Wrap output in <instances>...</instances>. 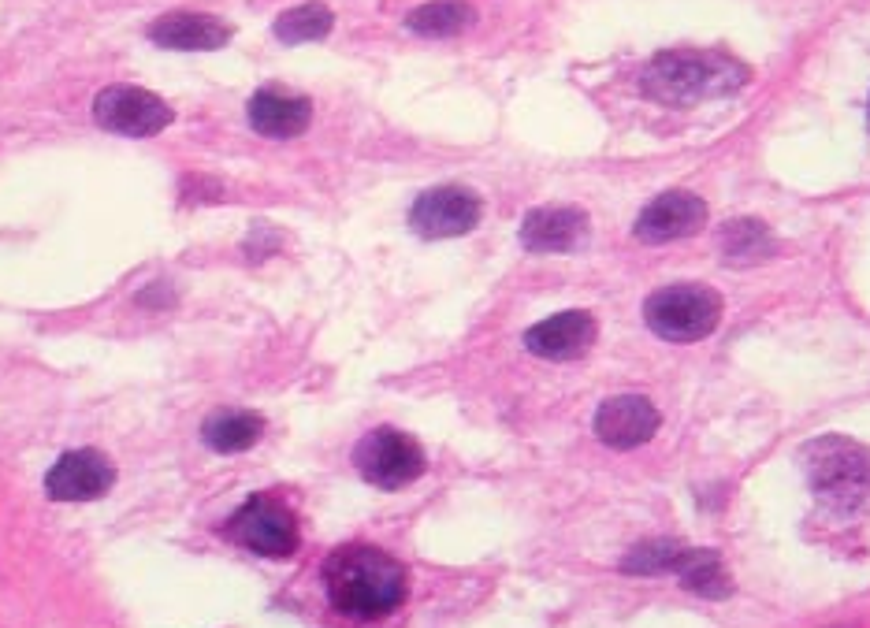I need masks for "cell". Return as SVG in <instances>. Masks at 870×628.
I'll return each instance as SVG.
<instances>
[{
	"label": "cell",
	"mask_w": 870,
	"mask_h": 628,
	"mask_svg": "<svg viewBox=\"0 0 870 628\" xmlns=\"http://www.w3.org/2000/svg\"><path fill=\"white\" fill-rule=\"evenodd\" d=\"M324 591L328 602L343 617L354 621H380L406 602L409 576L406 565L387 550L369 543H346L331 550L324 562Z\"/></svg>",
	"instance_id": "cell-1"
},
{
	"label": "cell",
	"mask_w": 870,
	"mask_h": 628,
	"mask_svg": "<svg viewBox=\"0 0 870 628\" xmlns=\"http://www.w3.org/2000/svg\"><path fill=\"white\" fill-rule=\"evenodd\" d=\"M744 82H748V67L711 49H673V53L655 56L644 71L647 97L677 108L737 93Z\"/></svg>",
	"instance_id": "cell-2"
},
{
	"label": "cell",
	"mask_w": 870,
	"mask_h": 628,
	"mask_svg": "<svg viewBox=\"0 0 870 628\" xmlns=\"http://www.w3.org/2000/svg\"><path fill=\"white\" fill-rule=\"evenodd\" d=\"M804 472L815 495L837 513H856L870 502V450L848 435H822L804 446Z\"/></svg>",
	"instance_id": "cell-3"
},
{
	"label": "cell",
	"mask_w": 870,
	"mask_h": 628,
	"mask_svg": "<svg viewBox=\"0 0 870 628\" xmlns=\"http://www.w3.org/2000/svg\"><path fill=\"white\" fill-rule=\"evenodd\" d=\"M644 320L659 339L699 342L718 328L722 298L703 283H677V287L655 290L644 301Z\"/></svg>",
	"instance_id": "cell-4"
},
{
	"label": "cell",
	"mask_w": 870,
	"mask_h": 628,
	"mask_svg": "<svg viewBox=\"0 0 870 628\" xmlns=\"http://www.w3.org/2000/svg\"><path fill=\"white\" fill-rule=\"evenodd\" d=\"M354 465L372 487L398 491V487H409L413 480H421L424 469H428V458H424L421 443L413 435L398 432V428H376L354 446Z\"/></svg>",
	"instance_id": "cell-5"
},
{
	"label": "cell",
	"mask_w": 870,
	"mask_h": 628,
	"mask_svg": "<svg viewBox=\"0 0 870 628\" xmlns=\"http://www.w3.org/2000/svg\"><path fill=\"white\" fill-rule=\"evenodd\" d=\"M227 536L242 543L261 558H290L302 536H298V517L290 506H283L272 495H253L242 510L231 517Z\"/></svg>",
	"instance_id": "cell-6"
},
{
	"label": "cell",
	"mask_w": 870,
	"mask_h": 628,
	"mask_svg": "<svg viewBox=\"0 0 870 628\" xmlns=\"http://www.w3.org/2000/svg\"><path fill=\"white\" fill-rule=\"evenodd\" d=\"M93 119L112 134L123 138H153L164 127H172L175 112L164 97L142 86H105L93 97Z\"/></svg>",
	"instance_id": "cell-7"
},
{
	"label": "cell",
	"mask_w": 870,
	"mask_h": 628,
	"mask_svg": "<svg viewBox=\"0 0 870 628\" xmlns=\"http://www.w3.org/2000/svg\"><path fill=\"white\" fill-rule=\"evenodd\" d=\"M480 212L484 205L469 186H432L413 201L409 227L421 238H458L480 223Z\"/></svg>",
	"instance_id": "cell-8"
},
{
	"label": "cell",
	"mask_w": 870,
	"mask_h": 628,
	"mask_svg": "<svg viewBox=\"0 0 870 628\" xmlns=\"http://www.w3.org/2000/svg\"><path fill=\"white\" fill-rule=\"evenodd\" d=\"M116 484V465L101 450H67L56 458V465L45 472V495L56 502H93L112 491Z\"/></svg>",
	"instance_id": "cell-9"
},
{
	"label": "cell",
	"mask_w": 870,
	"mask_h": 628,
	"mask_svg": "<svg viewBox=\"0 0 870 628\" xmlns=\"http://www.w3.org/2000/svg\"><path fill=\"white\" fill-rule=\"evenodd\" d=\"M707 223V205L703 197L688 194V190H670V194L655 197L640 220H636V238L647 246H662V242H677V238L696 235Z\"/></svg>",
	"instance_id": "cell-10"
},
{
	"label": "cell",
	"mask_w": 870,
	"mask_h": 628,
	"mask_svg": "<svg viewBox=\"0 0 870 628\" xmlns=\"http://www.w3.org/2000/svg\"><path fill=\"white\" fill-rule=\"evenodd\" d=\"M659 409L647 402L644 394H618L599 406L595 413V435L599 443H607L610 450H633L644 446L651 435L659 432Z\"/></svg>",
	"instance_id": "cell-11"
},
{
	"label": "cell",
	"mask_w": 870,
	"mask_h": 628,
	"mask_svg": "<svg viewBox=\"0 0 870 628\" xmlns=\"http://www.w3.org/2000/svg\"><path fill=\"white\" fill-rule=\"evenodd\" d=\"M588 238V216L573 205H543L521 223V242L532 253H569Z\"/></svg>",
	"instance_id": "cell-12"
},
{
	"label": "cell",
	"mask_w": 870,
	"mask_h": 628,
	"mask_svg": "<svg viewBox=\"0 0 870 628\" xmlns=\"http://www.w3.org/2000/svg\"><path fill=\"white\" fill-rule=\"evenodd\" d=\"M149 38L157 41L160 49H175V53H212L231 41V27L216 15L168 12L149 27Z\"/></svg>",
	"instance_id": "cell-13"
},
{
	"label": "cell",
	"mask_w": 870,
	"mask_h": 628,
	"mask_svg": "<svg viewBox=\"0 0 870 628\" xmlns=\"http://www.w3.org/2000/svg\"><path fill=\"white\" fill-rule=\"evenodd\" d=\"M592 342L595 320L588 313H558L525 331V346L536 357H547V361H573V357L588 354Z\"/></svg>",
	"instance_id": "cell-14"
},
{
	"label": "cell",
	"mask_w": 870,
	"mask_h": 628,
	"mask_svg": "<svg viewBox=\"0 0 870 628\" xmlns=\"http://www.w3.org/2000/svg\"><path fill=\"white\" fill-rule=\"evenodd\" d=\"M313 119V105L309 97L283 90H261L253 93L250 101V127L264 138H298Z\"/></svg>",
	"instance_id": "cell-15"
},
{
	"label": "cell",
	"mask_w": 870,
	"mask_h": 628,
	"mask_svg": "<svg viewBox=\"0 0 870 628\" xmlns=\"http://www.w3.org/2000/svg\"><path fill=\"white\" fill-rule=\"evenodd\" d=\"M261 435L264 417L261 413H246V409H227V413H216V417L201 424V439L216 454H242V450L261 443Z\"/></svg>",
	"instance_id": "cell-16"
},
{
	"label": "cell",
	"mask_w": 870,
	"mask_h": 628,
	"mask_svg": "<svg viewBox=\"0 0 870 628\" xmlns=\"http://www.w3.org/2000/svg\"><path fill=\"white\" fill-rule=\"evenodd\" d=\"M476 23L473 4L465 0H432V4H421L413 8L406 19V27L421 38H454Z\"/></svg>",
	"instance_id": "cell-17"
},
{
	"label": "cell",
	"mask_w": 870,
	"mask_h": 628,
	"mask_svg": "<svg viewBox=\"0 0 870 628\" xmlns=\"http://www.w3.org/2000/svg\"><path fill=\"white\" fill-rule=\"evenodd\" d=\"M718 249L729 264H759L774 257V235L766 231V223L759 220H733L722 227L718 235Z\"/></svg>",
	"instance_id": "cell-18"
},
{
	"label": "cell",
	"mask_w": 870,
	"mask_h": 628,
	"mask_svg": "<svg viewBox=\"0 0 870 628\" xmlns=\"http://www.w3.org/2000/svg\"><path fill=\"white\" fill-rule=\"evenodd\" d=\"M677 576H681V588L699 595V599H729L733 595V576L714 550H688Z\"/></svg>",
	"instance_id": "cell-19"
},
{
	"label": "cell",
	"mask_w": 870,
	"mask_h": 628,
	"mask_svg": "<svg viewBox=\"0 0 870 628\" xmlns=\"http://www.w3.org/2000/svg\"><path fill=\"white\" fill-rule=\"evenodd\" d=\"M685 558H688V547L677 543V539H644V543H636V547L621 558V573H636V576L681 573Z\"/></svg>",
	"instance_id": "cell-20"
},
{
	"label": "cell",
	"mask_w": 870,
	"mask_h": 628,
	"mask_svg": "<svg viewBox=\"0 0 870 628\" xmlns=\"http://www.w3.org/2000/svg\"><path fill=\"white\" fill-rule=\"evenodd\" d=\"M335 27V15H331L328 4H317V0H309V4H298V8H290L276 19V38L283 45H305V41H324Z\"/></svg>",
	"instance_id": "cell-21"
}]
</instances>
